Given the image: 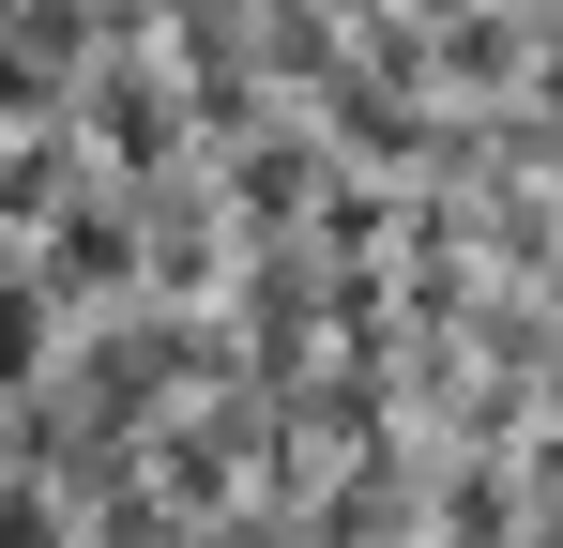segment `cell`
Wrapping results in <instances>:
<instances>
[{
	"label": "cell",
	"instance_id": "6da1fadb",
	"mask_svg": "<svg viewBox=\"0 0 563 548\" xmlns=\"http://www.w3.org/2000/svg\"><path fill=\"white\" fill-rule=\"evenodd\" d=\"M427 548H533V457H442Z\"/></svg>",
	"mask_w": 563,
	"mask_h": 548
}]
</instances>
